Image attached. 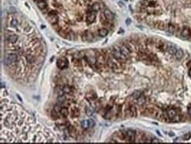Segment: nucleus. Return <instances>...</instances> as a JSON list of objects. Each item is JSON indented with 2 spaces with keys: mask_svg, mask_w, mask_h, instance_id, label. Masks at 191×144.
<instances>
[{
  "mask_svg": "<svg viewBox=\"0 0 191 144\" xmlns=\"http://www.w3.org/2000/svg\"><path fill=\"white\" fill-rule=\"evenodd\" d=\"M89 128H93V127L95 125V121L92 119H89Z\"/></svg>",
  "mask_w": 191,
  "mask_h": 144,
  "instance_id": "34",
  "label": "nucleus"
},
{
  "mask_svg": "<svg viewBox=\"0 0 191 144\" xmlns=\"http://www.w3.org/2000/svg\"><path fill=\"white\" fill-rule=\"evenodd\" d=\"M18 37L16 34H12L8 37L7 40L10 43L14 44L18 40Z\"/></svg>",
  "mask_w": 191,
  "mask_h": 144,
  "instance_id": "15",
  "label": "nucleus"
},
{
  "mask_svg": "<svg viewBox=\"0 0 191 144\" xmlns=\"http://www.w3.org/2000/svg\"><path fill=\"white\" fill-rule=\"evenodd\" d=\"M120 50L121 52L122 53V54L128 59L129 57V56H130L131 53L130 50L128 48V47L125 45H122L120 47Z\"/></svg>",
  "mask_w": 191,
  "mask_h": 144,
  "instance_id": "9",
  "label": "nucleus"
},
{
  "mask_svg": "<svg viewBox=\"0 0 191 144\" xmlns=\"http://www.w3.org/2000/svg\"><path fill=\"white\" fill-rule=\"evenodd\" d=\"M98 33L99 37L104 38V37H105L108 34V31L106 28H100L98 29Z\"/></svg>",
  "mask_w": 191,
  "mask_h": 144,
  "instance_id": "14",
  "label": "nucleus"
},
{
  "mask_svg": "<svg viewBox=\"0 0 191 144\" xmlns=\"http://www.w3.org/2000/svg\"><path fill=\"white\" fill-rule=\"evenodd\" d=\"M94 112V108L91 106H88L85 110V113L87 114V116H90L93 114V113Z\"/></svg>",
  "mask_w": 191,
  "mask_h": 144,
  "instance_id": "21",
  "label": "nucleus"
},
{
  "mask_svg": "<svg viewBox=\"0 0 191 144\" xmlns=\"http://www.w3.org/2000/svg\"><path fill=\"white\" fill-rule=\"evenodd\" d=\"M124 138L129 142H134L135 140V132L134 131L128 130L125 133H122Z\"/></svg>",
  "mask_w": 191,
  "mask_h": 144,
  "instance_id": "5",
  "label": "nucleus"
},
{
  "mask_svg": "<svg viewBox=\"0 0 191 144\" xmlns=\"http://www.w3.org/2000/svg\"><path fill=\"white\" fill-rule=\"evenodd\" d=\"M101 8V6L98 2H94L91 6V10L95 12H98Z\"/></svg>",
  "mask_w": 191,
  "mask_h": 144,
  "instance_id": "22",
  "label": "nucleus"
},
{
  "mask_svg": "<svg viewBox=\"0 0 191 144\" xmlns=\"http://www.w3.org/2000/svg\"><path fill=\"white\" fill-rule=\"evenodd\" d=\"M60 114L62 115V117H64V118H66L69 115V111L68 110L66 107H62L61 109V111L60 112Z\"/></svg>",
  "mask_w": 191,
  "mask_h": 144,
  "instance_id": "17",
  "label": "nucleus"
},
{
  "mask_svg": "<svg viewBox=\"0 0 191 144\" xmlns=\"http://www.w3.org/2000/svg\"><path fill=\"white\" fill-rule=\"evenodd\" d=\"M18 25V21L16 20V19H13L12 21H11V25L12 27H16V25Z\"/></svg>",
  "mask_w": 191,
  "mask_h": 144,
  "instance_id": "33",
  "label": "nucleus"
},
{
  "mask_svg": "<svg viewBox=\"0 0 191 144\" xmlns=\"http://www.w3.org/2000/svg\"><path fill=\"white\" fill-rule=\"evenodd\" d=\"M168 31L171 34H174L175 32V27L174 25L169 24L168 25Z\"/></svg>",
  "mask_w": 191,
  "mask_h": 144,
  "instance_id": "27",
  "label": "nucleus"
},
{
  "mask_svg": "<svg viewBox=\"0 0 191 144\" xmlns=\"http://www.w3.org/2000/svg\"><path fill=\"white\" fill-rule=\"evenodd\" d=\"M151 142H152V143H159L160 140H159L158 139L153 138V139L151 141Z\"/></svg>",
  "mask_w": 191,
  "mask_h": 144,
  "instance_id": "37",
  "label": "nucleus"
},
{
  "mask_svg": "<svg viewBox=\"0 0 191 144\" xmlns=\"http://www.w3.org/2000/svg\"><path fill=\"white\" fill-rule=\"evenodd\" d=\"M48 20L50 24H52V25H55V24H57V23L58 22L59 17L58 16L57 14L49 15V16H48Z\"/></svg>",
  "mask_w": 191,
  "mask_h": 144,
  "instance_id": "10",
  "label": "nucleus"
},
{
  "mask_svg": "<svg viewBox=\"0 0 191 144\" xmlns=\"http://www.w3.org/2000/svg\"><path fill=\"white\" fill-rule=\"evenodd\" d=\"M75 34L74 33V31H70L68 32L67 35L66 36V39H69V40L72 41L75 39Z\"/></svg>",
  "mask_w": 191,
  "mask_h": 144,
  "instance_id": "23",
  "label": "nucleus"
},
{
  "mask_svg": "<svg viewBox=\"0 0 191 144\" xmlns=\"http://www.w3.org/2000/svg\"><path fill=\"white\" fill-rule=\"evenodd\" d=\"M81 126L83 129H88L89 127V120H83L81 122Z\"/></svg>",
  "mask_w": 191,
  "mask_h": 144,
  "instance_id": "25",
  "label": "nucleus"
},
{
  "mask_svg": "<svg viewBox=\"0 0 191 144\" xmlns=\"http://www.w3.org/2000/svg\"><path fill=\"white\" fill-rule=\"evenodd\" d=\"M62 91H63L64 94H71L74 91H73L72 88L70 85H66L62 88Z\"/></svg>",
  "mask_w": 191,
  "mask_h": 144,
  "instance_id": "13",
  "label": "nucleus"
},
{
  "mask_svg": "<svg viewBox=\"0 0 191 144\" xmlns=\"http://www.w3.org/2000/svg\"><path fill=\"white\" fill-rule=\"evenodd\" d=\"M33 1H34V2H35V1H36V0H33Z\"/></svg>",
  "mask_w": 191,
  "mask_h": 144,
  "instance_id": "41",
  "label": "nucleus"
},
{
  "mask_svg": "<svg viewBox=\"0 0 191 144\" xmlns=\"http://www.w3.org/2000/svg\"><path fill=\"white\" fill-rule=\"evenodd\" d=\"M26 60H27V62L28 63V64H33V63L35 62V57L31 55H27Z\"/></svg>",
  "mask_w": 191,
  "mask_h": 144,
  "instance_id": "24",
  "label": "nucleus"
},
{
  "mask_svg": "<svg viewBox=\"0 0 191 144\" xmlns=\"http://www.w3.org/2000/svg\"><path fill=\"white\" fill-rule=\"evenodd\" d=\"M189 76H190V77L191 78V68L189 69Z\"/></svg>",
  "mask_w": 191,
  "mask_h": 144,
  "instance_id": "40",
  "label": "nucleus"
},
{
  "mask_svg": "<svg viewBox=\"0 0 191 144\" xmlns=\"http://www.w3.org/2000/svg\"><path fill=\"white\" fill-rule=\"evenodd\" d=\"M145 102V99L143 96H141L140 97L138 98V103L139 105H143Z\"/></svg>",
  "mask_w": 191,
  "mask_h": 144,
  "instance_id": "30",
  "label": "nucleus"
},
{
  "mask_svg": "<svg viewBox=\"0 0 191 144\" xmlns=\"http://www.w3.org/2000/svg\"><path fill=\"white\" fill-rule=\"evenodd\" d=\"M191 29L188 27H184L181 32V36L184 39H188L191 38Z\"/></svg>",
  "mask_w": 191,
  "mask_h": 144,
  "instance_id": "7",
  "label": "nucleus"
},
{
  "mask_svg": "<svg viewBox=\"0 0 191 144\" xmlns=\"http://www.w3.org/2000/svg\"><path fill=\"white\" fill-rule=\"evenodd\" d=\"M52 6L54 8H55L60 9V10L62 9V4H61L57 0H54L53 2H52Z\"/></svg>",
  "mask_w": 191,
  "mask_h": 144,
  "instance_id": "26",
  "label": "nucleus"
},
{
  "mask_svg": "<svg viewBox=\"0 0 191 144\" xmlns=\"http://www.w3.org/2000/svg\"><path fill=\"white\" fill-rule=\"evenodd\" d=\"M97 17V12L93 11L92 10H89L87 12V22L88 24H92L94 22Z\"/></svg>",
  "mask_w": 191,
  "mask_h": 144,
  "instance_id": "6",
  "label": "nucleus"
},
{
  "mask_svg": "<svg viewBox=\"0 0 191 144\" xmlns=\"http://www.w3.org/2000/svg\"><path fill=\"white\" fill-rule=\"evenodd\" d=\"M52 27H53L54 29H55V30L57 31V32L60 31H61V29H62V28H61V25H59V24H58V23H57V24H55V25H52Z\"/></svg>",
  "mask_w": 191,
  "mask_h": 144,
  "instance_id": "31",
  "label": "nucleus"
},
{
  "mask_svg": "<svg viewBox=\"0 0 191 144\" xmlns=\"http://www.w3.org/2000/svg\"><path fill=\"white\" fill-rule=\"evenodd\" d=\"M188 111V114H189V116H190L191 118V107H189Z\"/></svg>",
  "mask_w": 191,
  "mask_h": 144,
  "instance_id": "39",
  "label": "nucleus"
},
{
  "mask_svg": "<svg viewBox=\"0 0 191 144\" xmlns=\"http://www.w3.org/2000/svg\"><path fill=\"white\" fill-rule=\"evenodd\" d=\"M166 115L168 118L174 122L179 121L180 119V116L178 115V112L175 109H169L166 111Z\"/></svg>",
  "mask_w": 191,
  "mask_h": 144,
  "instance_id": "3",
  "label": "nucleus"
},
{
  "mask_svg": "<svg viewBox=\"0 0 191 144\" xmlns=\"http://www.w3.org/2000/svg\"><path fill=\"white\" fill-rule=\"evenodd\" d=\"M61 106H60L59 104H58V105H56L55 106H54V110L55 111L57 112H60V111H61Z\"/></svg>",
  "mask_w": 191,
  "mask_h": 144,
  "instance_id": "36",
  "label": "nucleus"
},
{
  "mask_svg": "<svg viewBox=\"0 0 191 144\" xmlns=\"http://www.w3.org/2000/svg\"><path fill=\"white\" fill-rule=\"evenodd\" d=\"M175 56H176V59H178V60H181V59L184 57V51H183V50H181V49L177 50L176 52L175 53Z\"/></svg>",
  "mask_w": 191,
  "mask_h": 144,
  "instance_id": "18",
  "label": "nucleus"
},
{
  "mask_svg": "<svg viewBox=\"0 0 191 144\" xmlns=\"http://www.w3.org/2000/svg\"><path fill=\"white\" fill-rule=\"evenodd\" d=\"M68 64L69 62L68 59L64 57V56L58 59L57 61V65L58 68L61 69H63L67 68Z\"/></svg>",
  "mask_w": 191,
  "mask_h": 144,
  "instance_id": "4",
  "label": "nucleus"
},
{
  "mask_svg": "<svg viewBox=\"0 0 191 144\" xmlns=\"http://www.w3.org/2000/svg\"><path fill=\"white\" fill-rule=\"evenodd\" d=\"M84 19V15L80 12H78L76 15V20L78 22H81Z\"/></svg>",
  "mask_w": 191,
  "mask_h": 144,
  "instance_id": "29",
  "label": "nucleus"
},
{
  "mask_svg": "<svg viewBox=\"0 0 191 144\" xmlns=\"http://www.w3.org/2000/svg\"><path fill=\"white\" fill-rule=\"evenodd\" d=\"M155 27L159 30H164L165 28V23L162 21H158L155 24Z\"/></svg>",
  "mask_w": 191,
  "mask_h": 144,
  "instance_id": "16",
  "label": "nucleus"
},
{
  "mask_svg": "<svg viewBox=\"0 0 191 144\" xmlns=\"http://www.w3.org/2000/svg\"><path fill=\"white\" fill-rule=\"evenodd\" d=\"M18 61V58L16 54L10 53L5 56L4 63L6 65H10L12 63H15Z\"/></svg>",
  "mask_w": 191,
  "mask_h": 144,
  "instance_id": "2",
  "label": "nucleus"
},
{
  "mask_svg": "<svg viewBox=\"0 0 191 144\" xmlns=\"http://www.w3.org/2000/svg\"><path fill=\"white\" fill-rule=\"evenodd\" d=\"M131 20L129 18H128L127 20H126V24H127V25H129V24H131Z\"/></svg>",
  "mask_w": 191,
  "mask_h": 144,
  "instance_id": "38",
  "label": "nucleus"
},
{
  "mask_svg": "<svg viewBox=\"0 0 191 144\" xmlns=\"http://www.w3.org/2000/svg\"><path fill=\"white\" fill-rule=\"evenodd\" d=\"M104 15L106 20L108 21L112 20L114 18L113 13L109 10H108V9H105L104 10Z\"/></svg>",
  "mask_w": 191,
  "mask_h": 144,
  "instance_id": "11",
  "label": "nucleus"
},
{
  "mask_svg": "<svg viewBox=\"0 0 191 144\" xmlns=\"http://www.w3.org/2000/svg\"><path fill=\"white\" fill-rule=\"evenodd\" d=\"M80 115L79 109L76 107H74L71 110V116L72 118H78Z\"/></svg>",
  "mask_w": 191,
  "mask_h": 144,
  "instance_id": "12",
  "label": "nucleus"
},
{
  "mask_svg": "<svg viewBox=\"0 0 191 144\" xmlns=\"http://www.w3.org/2000/svg\"><path fill=\"white\" fill-rule=\"evenodd\" d=\"M47 0H36L35 2L37 5V7L39 8L40 10H43L48 7Z\"/></svg>",
  "mask_w": 191,
  "mask_h": 144,
  "instance_id": "8",
  "label": "nucleus"
},
{
  "mask_svg": "<svg viewBox=\"0 0 191 144\" xmlns=\"http://www.w3.org/2000/svg\"><path fill=\"white\" fill-rule=\"evenodd\" d=\"M167 51L170 54L175 55V53L176 52L177 49L176 48V47H174V46L169 45L167 47Z\"/></svg>",
  "mask_w": 191,
  "mask_h": 144,
  "instance_id": "20",
  "label": "nucleus"
},
{
  "mask_svg": "<svg viewBox=\"0 0 191 144\" xmlns=\"http://www.w3.org/2000/svg\"><path fill=\"white\" fill-rule=\"evenodd\" d=\"M112 55L115 60L120 62H125L127 60V58L122 54L120 50V47L115 46L112 50Z\"/></svg>",
  "mask_w": 191,
  "mask_h": 144,
  "instance_id": "1",
  "label": "nucleus"
},
{
  "mask_svg": "<svg viewBox=\"0 0 191 144\" xmlns=\"http://www.w3.org/2000/svg\"><path fill=\"white\" fill-rule=\"evenodd\" d=\"M51 116L53 120H57L59 119V114L57 112L55 111L54 110L52 111L51 113Z\"/></svg>",
  "mask_w": 191,
  "mask_h": 144,
  "instance_id": "28",
  "label": "nucleus"
},
{
  "mask_svg": "<svg viewBox=\"0 0 191 144\" xmlns=\"http://www.w3.org/2000/svg\"><path fill=\"white\" fill-rule=\"evenodd\" d=\"M55 14H58V11L57 10H49L48 12V16L49 15H55Z\"/></svg>",
  "mask_w": 191,
  "mask_h": 144,
  "instance_id": "35",
  "label": "nucleus"
},
{
  "mask_svg": "<svg viewBox=\"0 0 191 144\" xmlns=\"http://www.w3.org/2000/svg\"><path fill=\"white\" fill-rule=\"evenodd\" d=\"M132 96L134 98L138 99V98H139L141 96V92H139V91H136V92H135L133 94Z\"/></svg>",
  "mask_w": 191,
  "mask_h": 144,
  "instance_id": "32",
  "label": "nucleus"
},
{
  "mask_svg": "<svg viewBox=\"0 0 191 144\" xmlns=\"http://www.w3.org/2000/svg\"><path fill=\"white\" fill-rule=\"evenodd\" d=\"M129 114L132 116H135L136 115V109L134 105H131L129 107Z\"/></svg>",
  "mask_w": 191,
  "mask_h": 144,
  "instance_id": "19",
  "label": "nucleus"
}]
</instances>
